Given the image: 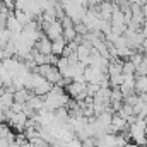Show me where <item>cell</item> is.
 Listing matches in <instances>:
<instances>
[{"instance_id":"1","label":"cell","mask_w":147,"mask_h":147,"mask_svg":"<svg viewBox=\"0 0 147 147\" xmlns=\"http://www.w3.org/2000/svg\"><path fill=\"white\" fill-rule=\"evenodd\" d=\"M62 31H63V28H62V24H60V21L57 19V21H53V22H50V24H45V36L48 38V39H58V38H62Z\"/></svg>"},{"instance_id":"2","label":"cell","mask_w":147,"mask_h":147,"mask_svg":"<svg viewBox=\"0 0 147 147\" xmlns=\"http://www.w3.org/2000/svg\"><path fill=\"white\" fill-rule=\"evenodd\" d=\"M65 45H67V41H65L63 38L53 39V41H51V55L62 57V53H63V50H65Z\"/></svg>"}]
</instances>
